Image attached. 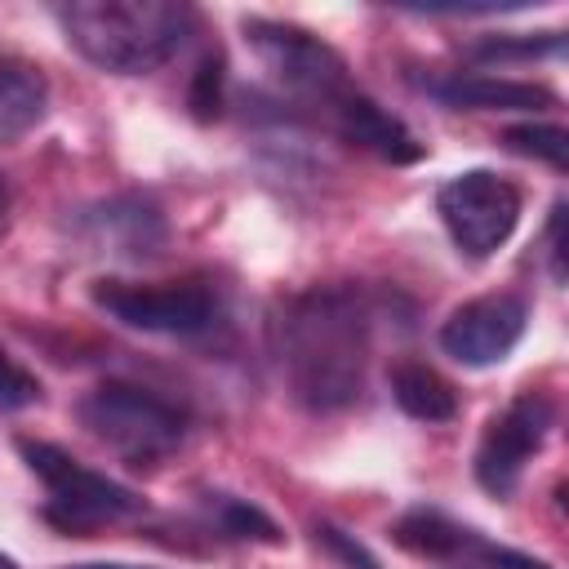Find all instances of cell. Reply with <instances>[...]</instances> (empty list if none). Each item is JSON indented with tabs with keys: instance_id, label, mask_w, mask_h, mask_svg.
Masks as SVG:
<instances>
[{
	"instance_id": "cell-1",
	"label": "cell",
	"mask_w": 569,
	"mask_h": 569,
	"mask_svg": "<svg viewBox=\"0 0 569 569\" xmlns=\"http://www.w3.org/2000/svg\"><path fill=\"white\" fill-rule=\"evenodd\" d=\"M276 356L289 396L311 413L347 409L365 391L369 302L351 284H316L280 307Z\"/></svg>"
},
{
	"instance_id": "cell-2",
	"label": "cell",
	"mask_w": 569,
	"mask_h": 569,
	"mask_svg": "<svg viewBox=\"0 0 569 569\" xmlns=\"http://www.w3.org/2000/svg\"><path fill=\"white\" fill-rule=\"evenodd\" d=\"M53 18L67 44L111 76L164 67L196 27V9L173 0H71L58 4Z\"/></svg>"
},
{
	"instance_id": "cell-3",
	"label": "cell",
	"mask_w": 569,
	"mask_h": 569,
	"mask_svg": "<svg viewBox=\"0 0 569 569\" xmlns=\"http://www.w3.org/2000/svg\"><path fill=\"white\" fill-rule=\"evenodd\" d=\"M244 40H249L253 58L262 62V71L293 102L311 107L329 124L360 98L347 58L329 40H320L316 31L293 27V22H276V18H244Z\"/></svg>"
},
{
	"instance_id": "cell-4",
	"label": "cell",
	"mask_w": 569,
	"mask_h": 569,
	"mask_svg": "<svg viewBox=\"0 0 569 569\" xmlns=\"http://www.w3.org/2000/svg\"><path fill=\"white\" fill-rule=\"evenodd\" d=\"M76 418L93 440L138 467L169 458L187 436V413L138 382H98L80 396Z\"/></svg>"
},
{
	"instance_id": "cell-5",
	"label": "cell",
	"mask_w": 569,
	"mask_h": 569,
	"mask_svg": "<svg viewBox=\"0 0 569 569\" xmlns=\"http://www.w3.org/2000/svg\"><path fill=\"white\" fill-rule=\"evenodd\" d=\"M18 449H22L27 467L44 480V520L58 525L62 533L89 538V533L142 511V498L129 485L76 462L67 449H58L49 440H22Z\"/></svg>"
},
{
	"instance_id": "cell-6",
	"label": "cell",
	"mask_w": 569,
	"mask_h": 569,
	"mask_svg": "<svg viewBox=\"0 0 569 569\" xmlns=\"http://www.w3.org/2000/svg\"><path fill=\"white\" fill-rule=\"evenodd\" d=\"M93 302L142 333L196 338L218 320V293L204 280H98Z\"/></svg>"
},
{
	"instance_id": "cell-7",
	"label": "cell",
	"mask_w": 569,
	"mask_h": 569,
	"mask_svg": "<svg viewBox=\"0 0 569 569\" xmlns=\"http://www.w3.org/2000/svg\"><path fill=\"white\" fill-rule=\"evenodd\" d=\"M436 213L467 258H489L520 222V191L493 169H462L436 191Z\"/></svg>"
},
{
	"instance_id": "cell-8",
	"label": "cell",
	"mask_w": 569,
	"mask_h": 569,
	"mask_svg": "<svg viewBox=\"0 0 569 569\" xmlns=\"http://www.w3.org/2000/svg\"><path fill=\"white\" fill-rule=\"evenodd\" d=\"M551 422H556V409L538 391H525L502 413H493L485 436H480V445H476V480H480V489H489L493 498H511L520 476H525V467L547 445Z\"/></svg>"
},
{
	"instance_id": "cell-9",
	"label": "cell",
	"mask_w": 569,
	"mask_h": 569,
	"mask_svg": "<svg viewBox=\"0 0 569 569\" xmlns=\"http://www.w3.org/2000/svg\"><path fill=\"white\" fill-rule=\"evenodd\" d=\"M525 325L529 307L516 293H485L449 311V320L440 325V351L467 369L502 365L525 338Z\"/></svg>"
},
{
	"instance_id": "cell-10",
	"label": "cell",
	"mask_w": 569,
	"mask_h": 569,
	"mask_svg": "<svg viewBox=\"0 0 569 569\" xmlns=\"http://www.w3.org/2000/svg\"><path fill=\"white\" fill-rule=\"evenodd\" d=\"M436 98H445L449 107H476V111H538V107H556V93L529 80H507V76H489V71H467V76H449L431 84Z\"/></svg>"
},
{
	"instance_id": "cell-11",
	"label": "cell",
	"mask_w": 569,
	"mask_h": 569,
	"mask_svg": "<svg viewBox=\"0 0 569 569\" xmlns=\"http://www.w3.org/2000/svg\"><path fill=\"white\" fill-rule=\"evenodd\" d=\"M333 129L347 138V142H356V147H365V151H373V156H382V160H391V164H413V160H422V142L413 138V129L405 124V120H396V116H387L373 98H356L338 120H333Z\"/></svg>"
},
{
	"instance_id": "cell-12",
	"label": "cell",
	"mask_w": 569,
	"mask_h": 569,
	"mask_svg": "<svg viewBox=\"0 0 569 569\" xmlns=\"http://www.w3.org/2000/svg\"><path fill=\"white\" fill-rule=\"evenodd\" d=\"M49 102L44 76L22 58H0V138H18L40 124Z\"/></svg>"
},
{
	"instance_id": "cell-13",
	"label": "cell",
	"mask_w": 569,
	"mask_h": 569,
	"mask_svg": "<svg viewBox=\"0 0 569 569\" xmlns=\"http://www.w3.org/2000/svg\"><path fill=\"white\" fill-rule=\"evenodd\" d=\"M391 396L396 405L418 418V422H449L458 413V391L431 369V365H418V360H405L396 365L391 373Z\"/></svg>"
},
{
	"instance_id": "cell-14",
	"label": "cell",
	"mask_w": 569,
	"mask_h": 569,
	"mask_svg": "<svg viewBox=\"0 0 569 569\" xmlns=\"http://www.w3.org/2000/svg\"><path fill=\"white\" fill-rule=\"evenodd\" d=\"M471 538H476V529H462V525H453L449 516L427 511V507L400 516V525H396V542H400L405 551L431 556V560H458V556H467Z\"/></svg>"
},
{
	"instance_id": "cell-15",
	"label": "cell",
	"mask_w": 569,
	"mask_h": 569,
	"mask_svg": "<svg viewBox=\"0 0 569 569\" xmlns=\"http://www.w3.org/2000/svg\"><path fill=\"white\" fill-rule=\"evenodd\" d=\"M502 142L520 156H538L547 160L551 169H565L569 164V133L560 124H511L502 133Z\"/></svg>"
},
{
	"instance_id": "cell-16",
	"label": "cell",
	"mask_w": 569,
	"mask_h": 569,
	"mask_svg": "<svg viewBox=\"0 0 569 569\" xmlns=\"http://www.w3.org/2000/svg\"><path fill=\"white\" fill-rule=\"evenodd\" d=\"M213 511H218V525L231 533V538H253V542H280V529L271 516H262L253 502L244 498H231V493H218L213 498Z\"/></svg>"
},
{
	"instance_id": "cell-17",
	"label": "cell",
	"mask_w": 569,
	"mask_h": 569,
	"mask_svg": "<svg viewBox=\"0 0 569 569\" xmlns=\"http://www.w3.org/2000/svg\"><path fill=\"white\" fill-rule=\"evenodd\" d=\"M40 400V378L0 347V409H27Z\"/></svg>"
},
{
	"instance_id": "cell-18",
	"label": "cell",
	"mask_w": 569,
	"mask_h": 569,
	"mask_svg": "<svg viewBox=\"0 0 569 569\" xmlns=\"http://www.w3.org/2000/svg\"><path fill=\"white\" fill-rule=\"evenodd\" d=\"M462 560H476L480 569H551L547 560L525 556V551H511V547H498V542H485L480 533L471 538V547H467Z\"/></svg>"
},
{
	"instance_id": "cell-19",
	"label": "cell",
	"mask_w": 569,
	"mask_h": 569,
	"mask_svg": "<svg viewBox=\"0 0 569 569\" xmlns=\"http://www.w3.org/2000/svg\"><path fill=\"white\" fill-rule=\"evenodd\" d=\"M316 538H320V542H325V547H329V551H333V556H338L347 569H378V560H373V556H369V551H365L356 538H347L342 529L320 525V529H316Z\"/></svg>"
},
{
	"instance_id": "cell-20",
	"label": "cell",
	"mask_w": 569,
	"mask_h": 569,
	"mask_svg": "<svg viewBox=\"0 0 569 569\" xmlns=\"http://www.w3.org/2000/svg\"><path fill=\"white\" fill-rule=\"evenodd\" d=\"M218 84H222V67L218 62H204L200 76H196V93H191L196 116H213L218 111Z\"/></svg>"
},
{
	"instance_id": "cell-21",
	"label": "cell",
	"mask_w": 569,
	"mask_h": 569,
	"mask_svg": "<svg viewBox=\"0 0 569 569\" xmlns=\"http://www.w3.org/2000/svg\"><path fill=\"white\" fill-rule=\"evenodd\" d=\"M67 569H151V565H124V560H93V565H67Z\"/></svg>"
},
{
	"instance_id": "cell-22",
	"label": "cell",
	"mask_w": 569,
	"mask_h": 569,
	"mask_svg": "<svg viewBox=\"0 0 569 569\" xmlns=\"http://www.w3.org/2000/svg\"><path fill=\"white\" fill-rule=\"evenodd\" d=\"M0 569H22V565H18V560H13L9 551H0Z\"/></svg>"
},
{
	"instance_id": "cell-23",
	"label": "cell",
	"mask_w": 569,
	"mask_h": 569,
	"mask_svg": "<svg viewBox=\"0 0 569 569\" xmlns=\"http://www.w3.org/2000/svg\"><path fill=\"white\" fill-rule=\"evenodd\" d=\"M0 213H4V187H0Z\"/></svg>"
}]
</instances>
